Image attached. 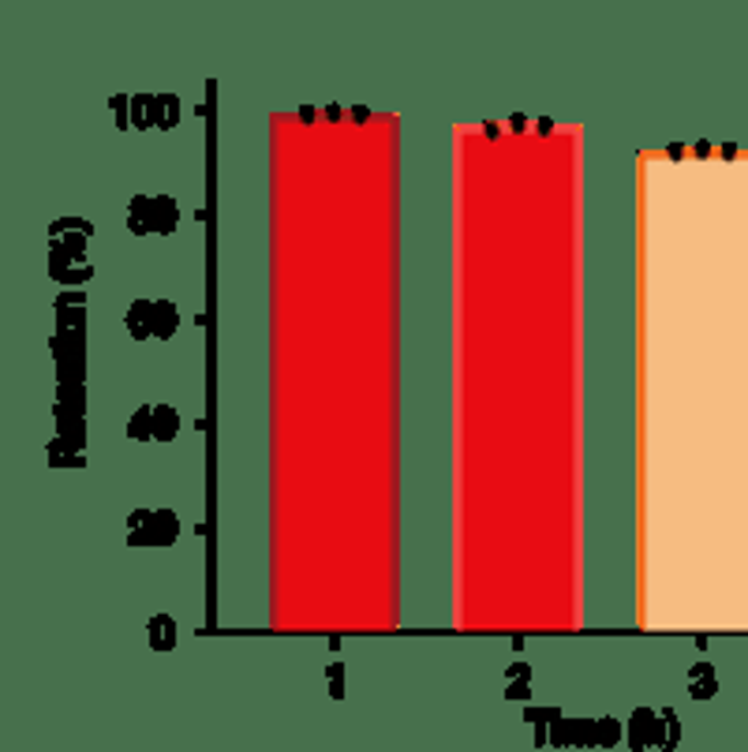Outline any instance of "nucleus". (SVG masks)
Wrapping results in <instances>:
<instances>
[{
  "instance_id": "obj_19",
  "label": "nucleus",
  "mask_w": 748,
  "mask_h": 752,
  "mask_svg": "<svg viewBox=\"0 0 748 752\" xmlns=\"http://www.w3.org/2000/svg\"><path fill=\"white\" fill-rule=\"evenodd\" d=\"M109 109L116 113V128H121V132L132 128V98H127V94H113V98H109Z\"/></svg>"
},
{
  "instance_id": "obj_41",
  "label": "nucleus",
  "mask_w": 748,
  "mask_h": 752,
  "mask_svg": "<svg viewBox=\"0 0 748 752\" xmlns=\"http://www.w3.org/2000/svg\"><path fill=\"white\" fill-rule=\"evenodd\" d=\"M326 677H330V682H333V677H344V666H341V663H333L330 670H326Z\"/></svg>"
},
{
  "instance_id": "obj_10",
  "label": "nucleus",
  "mask_w": 748,
  "mask_h": 752,
  "mask_svg": "<svg viewBox=\"0 0 748 752\" xmlns=\"http://www.w3.org/2000/svg\"><path fill=\"white\" fill-rule=\"evenodd\" d=\"M127 438H132V442H154V409H150V405H143V409L132 412V420H127Z\"/></svg>"
},
{
  "instance_id": "obj_38",
  "label": "nucleus",
  "mask_w": 748,
  "mask_h": 752,
  "mask_svg": "<svg viewBox=\"0 0 748 752\" xmlns=\"http://www.w3.org/2000/svg\"><path fill=\"white\" fill-rule=\"evenodd\" d=\"M330 696H333V700H344V677H333V682H330Z\"/></svg>"
},
{
  "instance_id": "obj_1",
  "label": "nucleus",
  "mask_w": 748,
  "mask_h": 752,
  "mask_svg": "<svg viewBox=\"0 0 748 752\" xmlns=\"http://www.w3.org/2000/svg\"><path fill=\"white\" fill-rule=\"evenodd\" d=\"M127 214L146 221V229L158 232V237H172L180 225V206L172 195H154V198L135 195L132 203H127Z\"/></svg>"
},
{
  "instance_id": "obj_3",
  "label": "nucleus",
  "mask_w": 748,
  "mask_h": 752,
  "mask_svg": "<svg viewBox=\"0 0 748 752\" xmlns=\"http://www.w3.org/2000/svg\"><path fill=\"white\" fill-rule=\"evenodd\" d=\"M180 536V521L172 510H150L139 528L127 532V547H172Z\"/></svg>"
},
{
  "instance_id": "obj_4",
  "label": "nucleus",
  "mask_w": 748,
  "mask_h": 752,
  "mask_svg": "<svg viewBox=\"0 0 748 752\" xmlns=\"http://www.w3.org/2000/svg\"><path fill=\"white\" fill-rule=\"evenodd\" d=\"M53 364L60 360H87V330H57L49 338Z\"/></svg>"
},
{
  "instance_id": "obj_20",
  "label": "nucleus",
  "mask_w": 748,
  "mask_h": 752,
  "mask_svg": "<svg viewBox=\"0 0 748 752\" xmlns=\"http://www.w3.org/2000/svg\"><path fill=\"white\" fill-rule=\"evenodd\" d=\"M146 124L150 128H166V102H161V94H146Z\"/></svg>"
},
{
  "instance_id": "obj_32",
  "label": "nucleus",
  "mask_w": 748,
  "mask_h": 752,
  "mask_svg": "<svg viewBox=\"0 0 748 752\" xmlns=\"http://www.w3.org/2000/svg\"><path fill=\"white\" fill-rule=\"evenodd\" d=\"M322 116H326V124H341V121H344V116H349V113H344L341 105H326V109H322Z\"/></svg>"
},
{
  "instance_id": "obj_39",
  "label": "nucleus",
  "mask_w": 748,
  "mask_h": 752,
  "mask_svg": "<svg viewBox=\"0 0 748 752\" xmlns=\"http://www.w3.org/2000/svg\"><path fill=\"white\" fill-rule=\"evenodd\" d=\"M146 513H150V510H135L132 516H127V528H139V524L146 521Z\"/></svg>"
},
{
  "instance_id": "obj_33",
  "label": "nucleus",
  "mask_w": 748,
  "mask_h": 752,
  "mask_svg": "<svg viewBox=\"0 0 748 752\" xmlns=\"http://www.w3.org/2000/svg\"><path fill=\"white\" fill-rule=\"evenodd\" d=\"M349 121H352V124H367V121H371V109H367V105H352V109H349Z\"/></svg>"
},
{
  "instance_id": "obj_34",
  "label": "nucleus",
  "mask_w": 748,
  "mask_h": 752,
  "mask_svg": "<svg viewBox=\"0 0 748 752\" xmlns=\"http://www.w3.org/2000/svg\"><path fill=\"white\" fill-rule=\"evenodd\" d=\"M127 232H132V237H146L150 229H146V221H139V217L127 214Z\"/></svg>"
},
{
  "instance_id": "obj_40",
  "label": "nucleus",
  "mask_w": 748,
  "mask_h": 752,
  "mask_svg": "<svg viewBox=\"0 0 748 752\" xmlns=\"http://www.w3.org/2000/svg\"><path fill=\"white\" fill-rule=\"evenodd\" d=\"M692 153H696V158H711V143H707V139H700L696 147H692Z\"/></svg>"
},
{
  "instance_id": "obj_6",
  "label": "nucleus",
  "mask_w": 748,
  "mask_h": 752,
  "mask_svg": "<svg viewBox=\"0 0 748 752\" xmlns=\"http://www.w3.org/2000/svg\"><path fill=\"white\" fill-rule=\"evenodd\" d=\"M146 637H150L154 651H172L177 648V618H169V614L150 618V625H146Z\"/></svg>"
},
{
  "instance_id": "obj_9",
  "label": "nucleus",
  "mask_w": 748,
  "mask_h": 752,
  "mask_svg": "<svg viewBox=\"0 0 748 752\" xmlns=\"http://www.w3.org/2000/svg\"><path fill=\"white\" fill-rule=\"evenodd\" d=\"M551 745L554 749H577L580 745V719H554L551 722Z\"/></svg>"
},
{
  "instance_id": "obj_5",
  "label": "nucleus",
  "mask_w": 748,
  "mask_h": 752,
  "mask_svg": "<svg viewBox=\"0 0 748 752\" xmlns=\"http://www.w3.org/2000/svg\"><path fill=\"white\" fill-rule=\"evenodd\" d=\"M715 693H718L715 666H711V663L689 666V696H692V700H715Z\"/></svg>"
},
{
  "instance_id": "obj_36",
  "label": "nucleus",
  "mask_w": 748,
  "mask_h": 752,
  "mask_svg": "<svg viewBox=\"0 0 748 752\" xmlns=\"http://www.w3.org/2000/svg\"><path fill=\"white\" fill-rule=\"evenodd\" d=\"M666 158H670V161L685 158V143H670V147H666Z\"/></svg>"
},
{
  "instance_id": "obj_31",
  "label": "nucleus",
  "mask_w": 748,
  "mask_h": 752,
  "mask_svg": "<svg viewBox=\"0 0 748 752\" xmlns=\"http://www.w3.org/2000/svg\"><path fill=\"white\" fill-rule=\"evenodd\" d=\"M296 121H299V124H315V121H318V109H315V105H299V109H296Z\"/></svg>"
},
{
  "instance_id": "obj_29",
  "label": "nucleus",
  "mask_w": 748,
  "mask_h": 752,
  "mask_svg": "<svg viewBox=\"0 0 748 752\" xmlns=\"http://www.w3.org/2000/svg\"><path fill=\"white\" fill-rule=\"evenodd\" d=\"M506 128L513 132V135H524V132H528V116H524V113H513V116L506 121Z\"/></svg>"
},
{
  "instance_id": "obj_15",
  "label": "nucleus",
  "mask_w": 748,
  "mask_h": 752,
  "mask_svg": "<svg viewBox=\"0 0 748 752\" xmlns=\"http://www.w3.org/2000/svg\"><path fill=\"white\" fill-rule=\"evenodd\" d=\"M154 304H158V300H135L132 307H127V315H124L127 330H139V326H146V330H150V319H154ZM150 333H154V330H150Z\"/></svg>"
},
{
  "instance_id": "obj_35",
  "label": "nucleus",
  "mask_w": 748,
  "mask_h": 752,
  "mask_svg": "<svg viewBox=\"0 0 748 752\" xmlns=\"http://www.w3.org/2000/svg\"><path fill=\"white\" fill-rule=\"evenodd\" d=\"M483 135H487L490 143H498V139H501V124H495V121H483Z\"/></svg>"
},
{
  "instance_id": "obj_11",
  "label": "nucleus",
  "mask_w": 748,
  "mask_h": 752,
  "mask_svg": "<svg viewBox=\"0 0 748 752\" xmlns=\"http://www.w3.org/2000/svg\"><path fill=\"white\" fill-rule=\"evenodd\" d=\"M57 446L68 453V457H76V453H83L87 449V420H79V423H71V428H64L57 431Z\"/></svg>"
},
{
  "instance_id": "obj_23",
  "label": "nucleus",
  "mask_w": 748,
  "mask_h": 752,
  "mask_svg": "<svg viewBox=\"0 0 748 752\" xmlns=\"http://www.w3.org/2000/svg\"><path fill=\"white\" fill-rule=\"evenodd\" d=\"M161 102H166V128H161V132H172L180 124V98L177 94H161Z\"/></svg>"
},
{
  "instance_id": "obj_22",
  "label": "nucleus",
  "mask_w": 748,
  "mask_h": 752,
  "mask_svg": "<svg viewBox=\"0 0 748 752\" xmlns=\"http://www.w3.org/2000/svg\"><path fill=\"white\" fill-rule=\"evenodd\" d=\"M94 277V266H90V262H76V266L68 270V277L60 281L64 288H76V285H87V281Z\"/></svg>"
},
{
  "instance_id": "obj_17",
  "label": "nucleus",
  "mask_w": 748,
  "mask_h": 752,
  "mask_svg": "<svg viewBox=\"0 0 748 752\" xmlns=\"http://www.w3.org/2000/svg\"><path fill=\"white\" fill-rule=\"evenodd\" d=\"M57 330H87V307H57Z\"/></svg>"
},
{
  "instance_id": "obj_37",
  "label": "nucleus",
  "mask_w": 748,
  "mask_h": 752,
  "mask_svg": "<svg viewBox=\"0 0 748 752\" xmlns=\"http://www.w3.org/2000/svg\"><path fill=\"white\" fill-rule=\"evenodd\" d=\"M535 132H540V135H554V121H551V116H540V121H535Z\"/></svg>"
},
{
  "instance_id": "obj_16",
  "label": "nucleus",
  "mask_w": 748,
  "mask_h": 752,
  "mask_svg": "<svg viewBox=\"0 0 748 752\" xmlns=\"http://www.w3.org/2000/svg\"><path fill=\"white\" fill-rule=\"evenodd\" d=\"M53 420H57V431L71 428V423L87 420V405H68V401H57V405H53Z\"/></svg>"
},
{
  "instance_id": "obj_12",
  "label": "nucleus",
  "mask_w": 748,
  "mask_h": 752,
  "mask_svg": "<svg viewBox=\"0 0 748 752\" xmlns=\"http://www.w3.org/2000/svg\"><path fill=\"white\" fill-rule=\"evenodd\" d=\"M64 232H87V237H94V221L90 217H53L49 221V240H60Z\"/></svg>"
},
{
  "instance_id": "obj_27",
  "label": "nucleus",
  "mask_w": 748,
  "mask_h": 752,
  "mask_svg": "<svg viewBox=\"0 0 748 752\" xmlns=\"http://www.w3.org/2000/svg\"><path fill=\"white\" fill-rule=\"evenodd\" d=\"M532 696V682H513L506 688V700H528Z\"/></svg>"
},
{
  "instance_id": "obj_25",
  "label": "nucleus",
  "mask_w": 748,
  "mask_h": 752,
  "mask_svg": "<svg viewBox=\"0 0 748 752\" xmlns=\"http://www.w3.org/2000/svg\"><path fill=\"white\" fill-rule=\"evenodd\" d=\"M53 307H87V293L83 288H68V293L57 296V304Z\"/></svg>"
},
{
  "instance_id": "obj_26",
  "label": "nucleus",
  "mask_w": 748,
  "mask_h": 752,
  "mask_svg": "<svg viewBox=\"0 0 748 752\" xmlns=\"http://www.w3.org/2000/svg\"><path fill=\"white\" fill-rule=\"evenodd\" d=\"M506 677H513V682H535V670L528 663H513L506 670Z\"/></svg>"
},
{
  "instance_id": "obj_18",
  "label": "nucleus",
  "mask_w": 748,
  "mask_h": 752,
  "mask_svg": "<svg viewBox=\"0 0 748 752\" xmlns=\"http://www.w3.org/2000/svg\"><path fill=\"white\" fill-rule=\"evenodd\" d=\"M57 383H87V360H60Z\"/></svg>"
},
{
  "instance_id": "obj_21",
  "label": "nucleus",
  "mask_w": 748,
  "mask_h": 752,
  "mask_svg": "<svg viewBox=\"0 0 748 752\" xmlns=\"http://www.w3.org/2000/svg\"><path fill=\"white\" fill-rule=\"evenodd\" d=\"M57 401L87 405V383H57Z\"/></svg>"
},
{
  "instance_id": "obj_30",
  "label": "nucleus",
  "mask_w": 748,
  "mask_h": 752,
  "mask_svg": "<svg viewBox=\"0 0 748 752\" xmlns=\"http://www.w3.org/2000/svg\"><path fill=\"white\" fill-rule=\"evenodd\" d=\"M524 722H551V711L532 704V708H524Z\"/></svg>"
},
{
  "instance_id": "obj_14",
  "label": "nucleus",
  "mask_w": 748,
  "mask_h": 752,
  "mask_svg": "<svg viewBox=\"0 0 748 752\" xmlns=\"http://www.w3.org/2000/svg\"><path fill=\"white\" fill-rule=\"evenodd\" d=\"M622 738H625V727H622V722H617L614 715H603V719H599V749L622 745Z\"/></svg>"
},
{
  "instance_id": "obj_7",
  "label": "nucleus",
  "mask_w": 748,
  "mask_h": 752,
  "mask_svg": "<svg viewBox=\"0 0 748 752\" xmlns=\"http://www.w3.org/2000/svg\"><path fill=\"white\" fill-rule=\"evenodd\" d=\"M177 326H180L177 304H172V300H158V304H154V319H150L154 338H158V341H169L172 333H177Z\"/></svg>"
},
{
  "instance_id": "obj_28",
  "label": "nucleus",
  "mask_w": 748,
  "mask_h": 752,
  "mask_svg": "<svg viewBox=\"0 0 748 752\" xmlns=\"http://www.w3.org/2000/svg\"><path fill=\"white\" fill-rule=\"evenodd\" d=\"M670 741H666V749H678L681 745V722H678V715H670Z\"/></svg>"
},
{
  "instance_id": "obj_2",
  "label": "nucleus",
  "mask_w": 748,
  "mask_h": 752,
  "mask_svg": "<svg viewBox=\"0 0 748 752\" xmlns=\"http://www.w3.org/2000/svg\"><path fill=\"white\" fill-rule=\"evenodd\" d=\"M628 749L644 752V749H666V741H670V722L662 719V715H655V708H636L628 715Z\"/></svg>"
},
{
  "instance_id": "obj_24",
  "label": "nucleus",
  "mask_w": 748,
  "mask_h": 752,
  "mask_svg": "<svg viewBox=\"0 0 748 752\" xmlns=\"http://www.w3.org/2000/svg\"><path fill=\"white\" fill-rule=\"evenodd\" d=\"M132 128L146 132L150 124H146V94H132Z\"/></svg>"
},
{
  "instance_id": "obj_13",
  "label": "nucleus",
  "mask_w": 748,
  "mask_h": 752,
  "mask_svg": "<svg viewBox=\"0 0 748 752\" xmlns=\"http://www.w3.org/2000/svg\"><path fill=\"white\" fill-rule=\"evenodd\" d=\"M71 266H76V259L68 255V248H64L60 240H49V277L60 285V281L68 277V270H71Z\"/></svg>"
},
{
  "instance_id": "obj_8",
  "label": "nucleus",
  "mask_w": 748,
  "mask_h": 752,
  "mask_svg": "<svg viewBox=\"0 0 748 752\" xmlns=\"http://www.w3.org/2000/svg\"><path fill=\"white\" fill-rule=\"evenodd\" d=\"M180 412L172 405H154V442H177Z\"/></svg>"
}]
</instances>
